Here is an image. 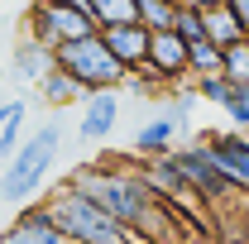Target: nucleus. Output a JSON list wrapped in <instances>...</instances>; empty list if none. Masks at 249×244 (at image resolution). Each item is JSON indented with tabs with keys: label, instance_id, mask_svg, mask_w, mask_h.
Returning a JSON list of instances; mask_svg holds the SVG:
<instances>
[{
	"label": "nucleus",
	"instance_id": "f257e3e1",
	"mask_svg": "<svg viewBox=\"0 0 249 244\" xmlns=\"http://www.w3.org/2000/svg\"><path fill=\"white\" fill-rule=\"evenodd\" d=\"M67 182L77 187V192H87L96 206H106L120 225L149 235L154 244H173V230H168V225H173V206L144 182L139 163H124V158L87 163V168H77Z\"/></svg>",
	"mask_w": 249,
	"mask_h": 244
},
{
	"label": "nucleus",
	"instance_id": "f03ea898",
	"mask_svg": "<svg viewBox=\"0 0 249 244\" xmlns=\"http://www.w3.org/2000/svg\"><path fill=\"white\" fill-rule=\"evenodd\" d=\"M43 201H48L53 220L62 225V235H67L72 244H154L149 235H139V230L120 225L106 206H96L91 196H87V192H77L72 182L53 187Z\"/></svg>",
	"mask_w": 249,
	"mask_h": 244
},
{
	"label": "nucleus",
	"instance_id": "7ed1b4c3",
	"mask_svg": "<svg viewBox=\"0 0 249 244\" xmlns=\"http://www.w3.org/2000/svg\"><path fill=\"white\" fill-rule=\"evenodd\" d=\"M58 149H62V124L48 120L38 124L34 134H24L15 153L5 158V173H0V201L5 206H24L38 196V187L48 182L53 163H58Z\"/></svg>",
	"mask_w": 249,
	"mask_h": 244
},
{
	"label": "nucleus",
	"instance_id": "20e7f679",
	"mask_svg": "<svg viewBox=\"0 0 249 244\" xmlns=\"http://www.w3.org/2000/svg\"><path fill=\"white\" fill-rule=\"evenodd\" d=\"M53 67H62L67 77H77L82 91H101V87H124V82H129V67L106 48L101 29L58 43V48H53Z\"/></svg>",
	"mask_w": 249,
	"mask_h": 244
},
{
	"label": "nucleus",
	"instance_id": "39448f33",
	"mask_svg": "<svg viewBox=\"0 0 249 244\" xmlns=\"http://www.w3.org/2000/svg\"><path fill=\"white\" fill-rule=\"evenodd\" d=\"M29 38L58 48L67 38H82V34H96V19L91 10H77V5H58V0H34L29 5Z\"/></svg>",
	"mask_w": 249,
	"mask_h": 244
},
{
	"label": "nucleus",
	"instance_id": "423d86ee",
	"mask_svg": "<svg viewBox=\"0 0 249 244\" xmlns=\"http://www.w3.org/2000/svg\"><path fill=\"white\" fill-rule=\"evenodd\" d=\"M173 158H178V168L187 173V182L196 187V196H201L206 206H220V201H230V196L240 192L235 177L211 158L206 144H182V149H173Z\"/></svg>",
	"mask_w": 249,
	"mask_h": 244
},
{
	"label": "nucleus",
	"instance_id": "0eeeda50",
	"mask_svg": "<svg viewBox=\"0 0 249 244\" xmlns=\"http://www.w3.org/2000/svg\"><path fill=\"white\" fill-rule=\"evenodd\" d=\"M144 82H154V87H178L182 77H192V67H187V38L173 24L168 29H149V58L134 67Z\"/></svg>",
	"mask_w": 249,
	"mask_h": 244
},
{
	"label": "nucleus",
	"instance_id": "6e6552de",
	"mask_svg": "<svg viewBox=\"0 0 249 244\" xmlns=\"http://www.w3.org/2000/svg\"><path fill=\"white\" fill-rule=\"evenodd\" d=\"M0 244H72L62 235V225L53 220L48 201H24L19 215L0 230Z\"/></svg>",
	"mask_w": 249,
	"mask_h": 244
},
{
	"label": "nucleus",
	"instance_id": "1a4fd4ad",
	"mask_svg": "<svg viewBox=\"0 0 249 244\" xmlns=\"http://www.w3.org/2000/svg\"><path fill=\"white\" fill-rule=\"evenodd\" d=\"M115 124H120V87H101V91L82 96V120H77V139L82 144L110 139Z\"/></svg>",
	"mask_w": 249,
	"mask_h": 244
},
{
	"label": "nucleus",
	"instance_id": "9d476101",
	"mask_svg": "<svg viewBox=\"0 0 249 244\" xmlns=\"http://www.w3.org/2000/svg\"><path fill=\"white\" fill-rule=\"evenodd\" d=\"M201 144H206L211 158L235 177V187L249 192V134H245V129H220V134H206Z\"/></svg>",
	"mask_w": 249,
	"mask_h": 244
},
{
	"label": "nucleus",
	"instance_id": "9b49d317",
	"mask_svg": "<svg viewBox=\"0 0 249 244\" xmlns=\"http://www.w3.org/2000/svg\"><path fill=\"white\" fill-rule=\"evenodd\" d=\"M101 38H106V48L115 53V58L129 67V77H134V67L149 58V29L139 24V19H120V24H101Z\"/></svg>",
	"mask_w": 249,
	"mask_h": 244
},
{
	"label": "nucleus",
	"instance_id": "f8f14e48",
	"mask_svg": "<svg viewBox=\"0 0 249 244\" xmlns=\"http://www.w3.org/2000/svg\"><path fill=\"white\" fill-rule=\"evenodd\" d=\"M187 124L178 115H154L149 124H139V134H134V158H158V153H168L178 144V134H182Z\"/></svg>",
	"mask_w": 249,
	"mask_h": 244
},
{
	"label": "nucleus",
	"instance_id": "ddd939ff",
	"mask_svg": "<svg viewBox=\"0 0 249 244\" xmlns=\"http://www.w3.org/2000/svg\"><path fill=\"white\" fill-rule=\"evenodd\" d=\"M34 87H38V96H43V105H48V110H67V105H82V96H87V91H82V82H77V77H67L62 67L43 72V77H38Z\"/></svg>",
	"mask_w": 249,
	"mask_h": 244
},
{
	"label": "nucleus",
	"instance_id": "4468645a",
	"mask_svg": "<svg viewBox=\"0 0 249 244\" xmlns=\"http://www.w3.org/2000/svg\"><path fill=\"white\" fill-rule=\"evenodd\" d=\"M43 72H53V48L24 34V43L15 48V77L19 82H38Z\"/></svg>",
	"mask_w": 249,
	"mask_h": 244
},
{
	"label": "nucleus",
	"instance_id": "2eb2a0df",
	"mask_svg": "<svg viewBox=\"0 0 249 244\" xmlns=\"http://www.w3.org/2000/svg\"><path fill=\"white\" fill-rule=\"evenodd\" d=\"M24 115H29V105H24L19 96H15V101H0V163L24 139Z\"/></svg>",
	"mask_w": 249,
	"mask_h": 244
},
{
	"label": "nucleus",
	"instance_id": "dca6fc26",
	"mask_svg": "<svg viewBox=\"0 0 249 244\" xmlns=\"http://www.w3.org/2000/svg\"><path fill=\"white\" fill-rule=\"evenodd\" d=\"M201 19H206V38H211V43H220V48H225V43H235V38H245L240 19L230 15V5H225V0L206 5V10H201Z\"/></svg>",
	"mask_w": 249,
	"mask_h": 244
},
{
	"label": "nucleus",
	"instance_id": "f3484780",
	"mask_svg": "<svg viewBox=\"0 0 249 244\" xmlns=\"http://www.w3.org/2000/svg\"><path fill=\"white\" fill-rule=\"evenodd\" d=\"M220 110H225L230 129H245V134H249V82H230V91H225V101H220Z\"/></svg>",
	"mask_w": 249,
	"mask_h": 244
},
{
	"label": "nucleus",
	"instance_id": "a211bd4d",
	"mask_svg": "<svg viewBox=\"0 0 249 244\" xmlns=\"http://www.w3.org/2000/svg\"><path fill=\"white\" fill-rule=\"evenodd\" d=\"M220 72H225L230 82H249V34L220 48Z\"/></svg>",
	"mask_w": 249,
	"mask_h": 244
},
{
	"label": "nucleus",
	"instance_id": "6ab92c4d",
	"mask_svg": "<svg viewBox=\"0 0 249 244\" xmlns=\"http://www.w3.org/2000/svg\"><path fill=\"white\" fill-rule=\"evenodd\" d=\"M187 67H192V77L220 72V43H211V38H196V43H187Z\"/></svg>",
	"mask_w": 249,
	"mask_h": 244
},
{
	"label": "nucleus",
	"instance_id": "aec40b11",
	"mask_svg": "<svg viewBox=\"0 0 249 244\" xmlns=\"http://www.w3.org/2000/svg\"><path fill=\"white\" fill-rule=\"evenodd\" d=\"M87 10H91L96 29H101V24H120V19H139L134 0H87Z\"/></svg>",
	"mask_w": 249,
	"mask_h": 244
},
{
	"label": "nucleus",
	"instance_id": "412c9836",
	"mask_svg": "<svg viewBox=\"0 0 249 244\" xmlns=\"http://www.w3.org/2000/svg\"><path fill=\"white\" fill-rule=\"evenodd\" d=\"M134 10H139V24H144V29H168L178 0H134Z\"/></svg>",
	"mask_w": 249,
	"mask_h": 244
},
{
	"label": "nucleus",
	"instance_id": "4be33fe9",
	"mask_svg": "<svg viewBox=\"0 0 249 244\" xmlns=\"http://www.w3.org/2000/svg\"><path fill=\"white\" fill-rule=\"evenodd\" d=\"M173 29L182 34L187 43H196V38H206V19H201L196 5H178V10H173Z\"/></svg>",
	"mask_w": 249,
	"mask_h": 244
},
{
	"label": "nucleus",
	"instance_id": "5701e85b",
	"mask_svg": "<svg viewBox=\"0 0 249 244\" xmlns=\"http://www.w3.org/2000/svg\"><path fill=\"white\" fill-rule=\"evenodd\" d=\"M225 91H230V77H225V72H206V77H196V96H201V101L220 105Z\"/></svg>",
	"mask_w": 249,
	"mask_h": 244
},
{
	"label": "nucleus",
	"instance_id": "b1692460",
	"mask_svg": "<svg viewBox=\"0 0 249 244\" xmlns=\"http://www.w3.org/2000/svg\"><path fill=\"white\" fill-rule=\"evenodd\" d=\"M225 5H230V15L240 19V29L249 34V0H225Z\"/></svg>",
	"mask_w": 249,
	"mask_h": 244
},
{
	"label": "nucleus",
	"instance_id": "393cba45",
	"mask_svg": "<svg viewBox=\"0 0 249 244\" xmlns=\"http://www.w3.org/2000/svg\"><path fill=\"white\" fill-rule=\"evenodd\" d=\"M178 5H196V10H206V5H216V0H178Z\"/></svg>",
	"mask_w": 249,
	"mask_h": 244
},
{
	"label": "nucleus",
	"instance_id": "a878e982",
	"mask_svg": "<svg viewBox=\"0 0 249 244\" xmlns=\"http://www.w3.org/2000/svg\"><path fill=\"white\" fill-rule=\"evenodd\" d=\"M58 5H77V10H87V0H58Z\"/></svg>",
	"mask_w": 249,
	"mask_h": 244
}]
</instances>
